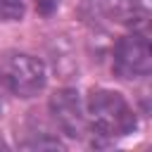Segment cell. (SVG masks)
I'll list each match as a JSON object with an SVG mask.
<instances>
[{
    "label": "cell",
    "mask_w": 152,
    "mask_h": 152,
    "mask_svg": "<svg viewBox=\"0 0 152 152\" xmlns=\"http://www.w3.org/2000/svg\"><path fill=\"white\" fill-rule=\"evenodd\" d=\"M114 14L119 17L121 24L133 26V31H145L150 19V5L147 0H119Z\"/></svg>",
    "instance_id": "obj_5"
},
{
    "label": "cell",
    "mask_w": 152,
    "mask_h": 152,
    "mask_svg": "<svg viewBox=\"0 0 152 152\" xmlns=\"http://www.w3.org/2000/svg\"><path fill=\"white\" fill-rule=\"evenodd\" d=\"M152 52L147 31H133L114 43L112 50V71L124 81H135L150 76Z\"/></svg>",
    "instance_id": "obj_3"
},
{
    "label": "cell",
    "mask_w": 152,
    "mask_h": 152,
    "mask_svg": "<svg viewBox=\"0 0 152 152\" xmlns=\"http://www.w3.org/2000/svg\"><path fill=\"white\" fill-rule=\"evenodd\" d=\"M31 2H33L36 12H38L40 17H50V14H55L57 7H59V0H31Z\"/></svg>",
    "instance_id": "obj_6"
},
{
    "label": "cell",
    "mask_w": 152,
    "mask_h": 152,
    "mask_svg": "<svg viewBox=\"0 0 152 152\" xmlns=\"http://www.w3.org/2000/svg\"><path fill=\"white\" fill-rule=\"evenodd\" d=\"M86 119L97 135L124 138L138 128V116L131 102L112 88H93L86 97Z\"/></svg>",
    "instance_id": "obj_1"
},
{
    "label": "cell",
    "mask_w": 152,
    "mask_h": 152,
    "mask_svg": "<svg viewBox=\"0 0 152 152\" xmlns=\"http://www.w3.org/2000/svg\"><path fill=\"white\" fill-rule=\"evenodd\" d=\"M50 116L66 138H81L88 128L86 107L74 88H59L50 97Z\"/></svg>",
    "instance_id": "obj_4"
},
{
    "label": "cell",
    "mask_w": 152,
    "mask_h": 152,
    "mask_svg": "<svg viewBox=\"0 0 152 152\" xmlns=\"http://www.w3.org/2000/svg\"><path fill=\"white\" fill-rule=\"evenodd\" d=\"M0 109H2V100H0Z\"/></svg>",
    "instance_id": "obj_7"
},
{
    "label": "cell",
    "mask_w": 152,
    "mask_h": 152,
    "mask_svg": "<svg viewBox=\"0 0 152 152\" xmlns=\"http://www.w3.org/2000/svg\"><path fill=\"white\" fill-rule=\"evenodd\" d=\"M48 83L45 64L26 52H10L0 59V86L14 97H33Z\"/></svg>",
    "instance_id": "obj_2"
}]
</instances>
